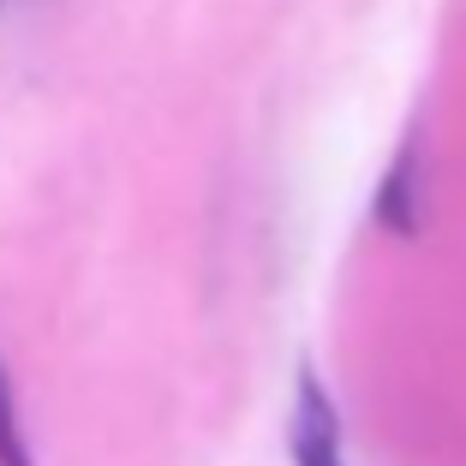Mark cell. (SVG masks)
Segmentation results:
<instances>
[{
    "mask_svg": "<svg viewBox=\"0 0 466 466\" xmlns=\"http://www.w3.org/2000/svg\"><path fill=\"white\" fill-rule=\"evenodd\" d=\"M293 466H347L341 419L317 370H299V383H293Z\"/></svg>",
    "mask_w": 466,
    "mask_h": 466,
    "instance_id": "1",
    "label": "cell"
},
{
    "mask_svg": "<svg viewBox=\"0 0 466 466\" xmlns=\"http://www.w3.org/2000/svg\"><path fill=\"white\" fill-rule=\"evenodd\" d=\"M0 466H30L25 419H18V395H13V377H6V365H0Z\"/></svg>",
    "mask_w": 466,
    "mask_h": 466,
    "instance_id": "2",
    "label": "cell"
},
{
    "mask_svg": "<svg viewBox=\"0 0 466 466\" xmlns=\"http://www.w3.org/2000/svg\"><path fill=\"white\" fill-rule=\"evenodd\" d=\"M377 216L389 221V228H412V156H400L395 162V174L383 179V198H377Z\"/></svg>",
    "mask_w": 466,
    "mask_h": 466,
    "instance_id": "3",
    "label": "cell"
}]
</instances>
